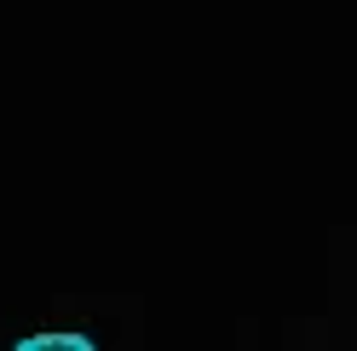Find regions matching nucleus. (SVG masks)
Listing matches in <instances>:
<instances>
[{"label": "nucleus", "instance_id": "f257e3e1", "mask_svg": "<svg viewBox=\"0 0 357 351\" xmlns=\"http://www.w3.org/2000/svg\"><path fill=\"white\" fill-rule=\"evenodd\" d=\"M47 345H70V351H86V340H81V334H35V340H24V351H47Z\"/></svg>", "mask_w": 357, "mask_h": 351}]
</instances>
